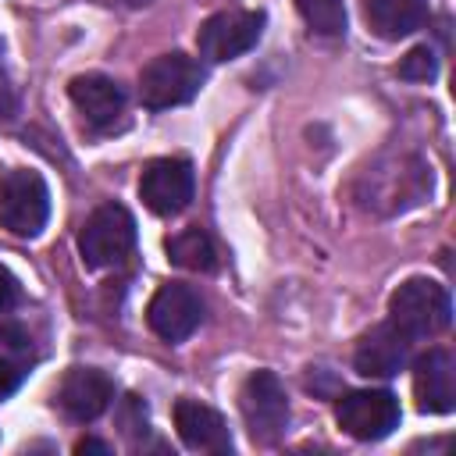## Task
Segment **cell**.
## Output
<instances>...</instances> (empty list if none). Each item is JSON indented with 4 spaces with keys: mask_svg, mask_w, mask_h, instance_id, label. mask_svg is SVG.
<instances>
[{
    "mask_svg": "<svg viewBox=\"0 0 456 456\" xmlns=\"http://www.w3.org/2000/svg\"><path fill=\"white\" fill-rule=\"evenodd\" d=\"M388 321L410 338H435L438 331L449 328L452 321V303L445 285L431 281V278H406L392 299H388Z\"/></svg>",
    "mask_w": 456,
    "mask_h": 456,
    "instance_id": "1",
    "label": "cell"
},
{
    "mask_svg": "<svg viewBox=\"0 0 456 456\" xmlns=\"http://www.w3.org/2000/svg\"><path fill=\"white\" fill-rule=\"evenodd\" d=\"M363 185L367 189H360V203L367 210L395 214V210H406V207L424 200V192L431 189V175L413 157H392L385 164L367 167L363 171Z\"/></svg>",
    "mask_w": 456,
    "mask_h": 456,
    "instance_id": "2",
    "label": "cell"
},
{
    "mask_svg": "<svg viewBox=\"0 0 456 456\" xmlns=\"http://www.w3.org/2000/svg\"><path fill=\"white\" fill-rule=\"evenodd\" d=\"M132 246H135V217L121 203H100L78 232L82 264L93 271L121 264L132 253Z\"/></svg>",
    "mask_w": 456,
    "mask_h": 456,
    "instance_id": "3",
    "label": "cell"
},
{
    "mask_svg": "<svg viewBox=\"0 0 456 456\" xmlns=\"http://www.w3.org/2000/svg\"><path fill=\"white\" fill-rule=\"evenodd\" d=\"M46 217H50V189L43 175L32 167H11L0 178V228L32 239L46 228Z\"/></svg>",
    "mask_w": 456,
    "mask_h": 456,
    "instance_id": "4",
    "label": "cell"
},
{
    "mask_svg": "<svg viewBox=\"0 0 456 456\" xmlns=\"http://www.w3.org/2000/svg\"><path fill=\"white\" fill-rule=\"evenodd\" d=\"M239 413L260 445H274L289 428V395L274 370H253L239 388Z\"/></svg>",
    "mask_w": 456,
    "mask_h": 456,
    "instance_id": "5",
    "label": "cell"
},
{
    "mask_svg": "<svg viewBox=\"0 0 456 456\" xmlns=\"http://www.w3.org/2000/svg\"><path fill=\"white\" fill-rule=\"evenodd\" d=\"M203 86V68L189 53H160L139 71V100L150 110L189 103Z\"/></svg>",
    "mask_w": 456,
    "mask_h": 456,
    "instance_id": "6",
    "label": "cell"
},
{
    "mask_svg": "<svg viewBox=\"0 0 456 456\" xmlns=\"http://www.w3.org/2000/svg\"><path fill=\"white\" fill-rule=\"evenodd\" d=\"M264 11H217L210 14L200 32H196V46L200 57L221 64V61H235L246 50H253L264 36Z\"/></svg>",
    "mask_w": 456,
    "mask_h": 456,
    "instance_id": "7",
    "label": "cell"
},
{
    "mask_svg": "<svg viewBox=\"0 0 456 456\" xmlns=\"http://www.w3.org/2000/svg\"><path fill=\"white\" fill-rule=\"evenodd\" d=\"M335 420L346 435L360 442H378L399 428V399L385 388L346 392L335 406Z\"/></svg>",
    "mask_w": 456,
    "mask_h": 456,
    "instance_id": "8",
    "label": "cell"
},
{
    "mask_svg": "<svg viewBox=\"0 0 456 456\" xmlns=\"http://www.w3.org/2000/svg\"><path fill=\"white\" fill-rule=\"evenodd\" d=\"M192 189H196V175H192V164L185 157L150 160L139 175V196L157 217L182 214L192 200Z\"/></svg>",
    "mask_w": 456,
    "mask_h": 456,
    "instance_id": "9",
    "label": "cell"
},
{
    "mask_svg": "<svg viewBox=\"0 0 456 456\" xmlns=\"http://www.w3.org/2000/svg\"><path fill=\"white\" fill-rule=\"evenodd\" d=\"M200 321H203V299L185 281H164L146 306V324L164 342H185L200 328Z\"/></svg>",
    "mask_w": 456,
    "mask_h": 456,
    "instance_id": "10",
    "label": "cell"
},
{
    "mask_svg": "<svg viewBox=\"0 0 456 456\" xmlns=\"http://www.w3.org/2000/svg\"><path fill=\"white\" fill-rule=\"evenodd\" d=\"M110 399H114V381L96 367H71L61 378L57 395H53L57 410L75 424L96 420L110 406Z\"/></svg>",
    "mask_w": 456,
    "mask_h": 456,
    "instance_id": "11",
    "label": "cell"
},
{
    "mask_svg": "<svg viewBox=\"0 0 456 456\" xmlns=\"http://www.w3.org/2000/svg\"><path fill=\"white\" fill-rule=\"evenodd\" d=\"M413 395L424 413H452L456 406V356L442 346L428 349L413 363Z\"/></svg>",
    "mask_w": 456,
    "mask_h": 456,
    "instance_id": "12",
    "label": "cell"
},
{
    "mask_svg": "<svg viewBox=\"0 0 456 456\" xmlns=\"http://www.w3.org/2000/svg\"><path fill=\"white\" fill-rule=\"evenodd\" d=\"M406 356H410V338L392 321H385V324H374L356 342L353 367L363 378H395L406 367Z\"/></svg>",
    "mask_w": 456,
    "mask_h": 456,
    "instance_id": "13",
    "label": "cell"
},
{
    "mask_svg": "<svg viewBox=\"0 0 456 456\" xmlns=\"http://www.w3.org/2000/svg\"><path fill=\"white\" fill-rule=\"evenodd\" d=\"M175 431H178L182 445H189L196 452H232V435H228L224 417L200 399L175 403Z\"/></svg>",
    "mask_w": 456,
    "mask_h": 456,
    "instance_id": "14",
    "label": "cell"
},
{
    "mask_svg": "<svg viewBox=\"0 0 456 456\" xmlns=\"http://www.w3.org/2000/svg\"><path fill=\"white\" fill-rule=\"evenodd\" d=\"M68 96L71 103L78 107V114L96 125V128H107L118 121V114L125 110V89L107 78V75H75L71 86H68Z\"/></svg>",
    "mask_w": 456,
    "mask_h": 456,
    "instance_id": "15",
    "label": "cell"
},
{
    "mask_svg": "<svg viewBox=\"0 0 456 456\" xmlns=\"http://www.w3.org/2000/svg\"><path fill=\"white\" fill-rule=\"evenodd\" d=\"M363 21L381 39H403L424 28L428 0H360Z\"/></svg>",
    "mask_w": 456,
    "mask_h": 456,
    "instance_id": "16",
    "label": "cell"
},
{
    "mask_svg": "<svg viewBox=\"0 0 456 456\" xmlns=\"http://www.w3.org/2000/svg\"><path fill=\"white\" fill-rule=\"evenodd\" d=\"M167 256L185 267V271H214L217 264V253H214V242L207 232L200 228H182L167 239Z\"/></svg>",
    "mask_w": 456,
    "mask_h": 456,
    "instance_id": "17",
    "label": "cell"
},
{
    "mask_svg": "<svg viewBox=\"0 0 456 456\" xmlns=\"http://www.w3.org/2000/svg\"><path fill=\"white\" fill-rule=\"evenodd\" d=\"M296 11L317 36L346 32V4L342 0H296Z\"/></svg>",
    "mask_w": 456,
    "mask_h": 456,
    "instance_id": "18",
    "label": "cell"
},
{
    "mask_svg": "<svg viewBox=\"0 0 456 456\" xmlns=\"http://www.w3.org/2000/svg\"><path fill=\"white\" fill-rule=\"evenodd\" d=\"M399 78H406V82H431L435 75H438V57H435V50L424 43V46H413L403 61H399Z\"/></svg>",
    "mask_w": 456,
    "mask_h": 456,
    "instance_id": "19",
    "label": "cell"
},
{
    "mask_svg": "<svg viewBox=\"0 0 456 456\" xmlns=\"http://www.w3.org/2000/svg\"><path fill=\"white\" fill-rule=\"evenodd\" d=\"M21 374H25V370H21L14 360L0 356V403H4V399H7V395L18 388V385H21Z\"/></svg>",
    "mask_w": 456,
    "mask_h": 456,
    "instance_id": "20",
    "label": "cell"
},
{
    "mask_svg": "<svg viewBox=\"0 0 456 456\" xmlns=\"http://www.w3.org/2000/svg\"><path fill=\"white\" fill-rule=\"evenodd\" d=\"M18 303V278L0 264V314Z\"/></svg>",
    "mask_w": 456,
    "mask_h": 456,
    "instance_id": "21",
    "label": "cell"
},
{
    "mask_svg": "<svg viewBox=\"0 0 456 456\" xmlns=\"http://www.w3.org/2000/svg\"><path fill=\"white\" fill-rule=\"evenodd\" d=\"M75 452H100V456H107L110 445L100 442V438H82V442H75Z\"/></svg>",
    "mask_w": 456,
    "mask_h": 456,
    "instance_id": "22",
    "label": "cell"
}]
</instances>
